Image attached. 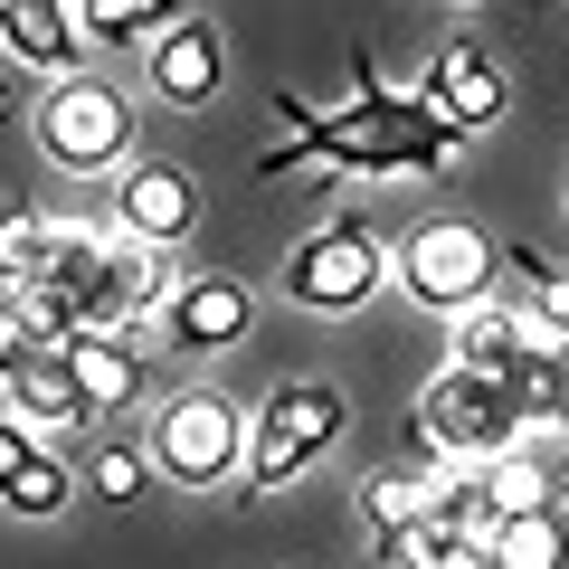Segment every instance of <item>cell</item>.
<instances>
[{"mask_svg": "<svg viewBox=\"0 0 569 569\" xmlns=\"http://www.w3.org/2000/svg\"><path fill=\"white\" fill-rule=\"evenodd\" d=\"M475 493H485V512H493V522H522V512H550V466L512 447V456H493V466L475 475Z\"/></svg>", "mask_w": 569, "mask_h": 569, "instance_id": "15", "label": "cell"}, {"mask_svg": "<svg viewBox=\"0 0 569 569\" xmlns=\"http://www.w3.org/2000/svg\"><path fill=\"white\" fill-rule=\"evenodd\" d=\"M0 399H10V418H20L29 437H39V427H77V418H86L67 351H29L20 332H0Z\"/></svg>", "mask_w": 569, "mask_h": 569, "instance_id": "8", "label": "cell"}, {"mask_svg": "<svg viewBox=\"0 0 569 569\" xmlns=\"http://www.w3.org/2000/svg\"><path fill=\"white\" fill-rule=\"evenodd\" d=\"M48 266V219L39 209H0V295H29Z\"/></svg>", "mask_w": 569, "mask_h": 569, "instance_id": "21", "label": "cell"}, {"mask_svg": "<svg viewBox=\"0 0 569 569\" xmlns=\"http://www.w3.org/2000/svg\"><path fill=\"white\" fill-rule=\"evenodd\" d=\"M152 96L162 104H219L228 96V39L209 20H171L152 39Z\"/></svg>", "mask_w": 569, "mask_h": 569, "instance_id": "11", "label": "cell"}, {"mask_svg": "<svg viewBox=\"0 0 569 569\" xmlns=\"http://www.w3.org/2000/svg\"><path fill=\"white\" fill-rule=\"evenodd\" d=\"M67 503H77V475H67V456H48V447L0 485V512H29V522H48V512H67Z\"/></svg>", "mask_w": 569, "mask_h": 569, "instance_id": "20", "label": "cell"}, {"mask_svg": "<svg viewBox=\"0 0 569 569\" xmlns=\"http://www.w3.org/2000/svg\"><path fill=\"white\" fill-rule=\"evenodd\" d=\"M418 512H427V485H418V475H361V522H370V541H380V560L408 541Z\"/></svg>", "mask_w": 569, "mask_h": 569, "instance_id": "18", "label": "cell"}, {"mask_svg": "<svg viewBox=\"0 0 569 569\" xmlns=\"http://www.w3.org/2000/svg\"><path fill=\"white\" fill-rule=\"evenodd\" d=\"M485 569H569L560 512H522V522H493V541H485Z\"/></svg>", "mask_w": 569, "mask_h": 569, "instance_id": "17", "label": "cell"}, {"mask_svg": "<svg viewBox=\"0 0 569 569\" xmlns=\"http://www.w3.org/2000/svg\"><path fill=\"white\" fill-rule=\"evenodd\" d=\"M550 503L569 512V456H560V466H550Z\"/></svg>", "mask_w": 569, "mask_h": 569, "instance_id": "24", "label": "cell"}, {"mask_svg": "<svg viewBox=\"0 0 569 569\" xmlns=\"http://www.w3.org/2000/svg\"><path fill=\"white\" fill-rule=\"evenodd\" d=\"M39 142H48L58 171H114L123 152H133V104L104 77H67V86H48V104H39Z\"/></svg>", "mask_w": 569, "mask_h": 569, "instance_id": "6", "label": "cell"}, {"mask_svg": "<svg viewBox=\"0 0 569 569\" xmlns=\"http://www.w3.org/2000/svg\"><path fill=\"white\" fill-rule=\"evenodd\" d=\"M380 276H389V247L370 238L361 219H323L295 257H284V295L305 313H361L370 295H380Z\"/></svg>", "mask_w": 569, "mask_h": 569, "instance_id": "5", "label": "cell"}, {"mask_svg": "<svg viewBox=\"0 0 569 569\" xmlns=\"http://www.w3.org/2000/svg\"><path fill=\"white\" fill-rule=\"evenodd\" d=\"M418 104H427L437 123H447L456 142H466V133H485V123L512 104V86H503V67H493L475 39H456V48H437V58H427V86H418Z\"/></svg>", "mask_w": 569, "mask_h": 569, "instance_id": "7", "label": "cell"}, {"mask_svg": "<svg viewBox=\"0 0 569 569\" xmlns=\"http://www.w3.org/2000/svg\"><path fill=\"white\" fill-rule=\"evenodd\" d=\"M456 342H447V370H475V380H512L522 370V332H512V305L503 295H485L475 313H456Z\"/></svg>", "mask_w": 569, "mask_h": 569, "instance_id": "14", "label": "cell"}, {"mask_svg": "<svg viewBox=\"0 0 569 569\" xmlns=\"http://www.w3.org/2000/svg\"><path fill=\"white\" fill-rule=\"evenodd\" d=\"M152 466L171 485H228L247 466V408L219 389H181V399L152 418Z\"/></svg>", "mask_w": 569, "mask_h": 569, "instance_id": "4", "label": "cell"}, {"mask_svg": "<svg viewBox=\"0 0 569 569\" xmlns=\"http://www.w3.org/2000/svg\"><path fill=\"white\" fill-rule=\"evenodd\" d=\"M29 456H39V437H29L20 418H0V485H10V475H20Z\"/></svg>", "mask_w": 569, "mask_h": 569, "instance_id": "23", "label": "cell"}, {"mask_svg": "<svg viewBox=\"0 0 569 569\" xmlns=\"http://www.w3.org/2000/svg\"><path fill=\"white\" fill-rule=\"evenodd\" d=\"M305 142H313L323 171H370V181H427V171H447L456 152H466L418 96H399V86H380V77H361L351 104L313 114Z\"/></svg>", "mask_w": 569, "mask_h": 569, "instance_id": "1", "label": "cell"}, {"mask_svg": "<svg viewBox=\"0 0 569 569\" xmlns=\"http://www.w3.org/2000/svg\"><path fill=\"white\" fill-rule=\"evenodd\" d=\"M67 370H77V399H86V418H123V408L142 399V351L123 342V332H77L67 342Z\"/></svg>", "mask_w": 569, "mask_h": 569, "instance_id": "12", "label": "cell"}, {"mask_svg": "<svg viewBox=\"0 0 569 569\" xmlns=\"http://www.w3.org/2000/svg\"><path fill=\"white\" fill-rule=\"evenodd\" d=\"M0 48H10V58L20 67H39V77H77V10H67V0H0Z\"/></svg>", "mask_w": 569, "mask_h": 569, "instance_id": "13", "label": "cell"}, {"mask_svg": "<svg viewBox=\"0 0 569 569\" xmlns=\"http://www.w3.org/2000/svg\"><path fill=\"white\" fill-rule=\"evenodd\" d=\"M247 323H257V305H247L238 276H181V295L162 313V342L171 351H228V342H247Z\"/></svg>", "mask_w": 569, "mask_h": 569, "instance_id": "10", "label": "cell"}, {"mask_svg": "<svg viewBox=\"0 0 569 569\" xmlns=\"http://www.w3.org/2000/svg\"><path fill=\"white\" fill-rule=\"evenodd\" d=\"M142 485H152V456H142L133 437H104V447L86 456V493H104V503H133Z\"/></svg>", "mask_w": 569, "mask_h": 569, "instance_id": "22", "label": "cell"}, {"mask_svg": "<svg viewBox=\"0 0 569 569\" xmlns=\"http://www.w3.org/2000/svg\"><path fill=\"white\" fill-rule=\"evenodd\" d=\"M418 437H427V456H475V466H493V456H512L522 447V408H512V389L503 380H475V370H437L427 380V399H418Z\"/></svg>", "mask_w": 569, "mask_h": 569, "instance_id": "3", "label": "cell"}, {"mask_svg": "<svg viewBox=\"0 0 569 569\" xmlns=\"http://www.w3.org/2000/svg\"><path fill=\"white\" fill-rule=\"evenodd\" d=\"M0 123H10V77H0Z\"/></svg>", "mask_w": 569, "mask_h": 569, "instance_id": "25", "label": "cell"}, {"mask_svg": "<svg viewBox=\"0 0 569 569\" xmlns=\"http://www.w3.org/2000/svg\"><path fill=\"white\" fill-rule=\"evenodd\" d=\"M162 0H77V39H96V48H152L162 39Z\"/></svg>", "mask_w": 569, "mask_h": 569, "instance_id": "19", "label": "cell"}, {"mask_svg": "<svg viewBox=\"0 0 569 569\" xmlns=\"http://www.w3.org/2000/svg\"><path fill=\"white\" fill-rule=\"evenodd\" d=\"M493 257H503V247H493L475 219H418L399 247H389V284H399L408 305H427V313L456 323V313H475L493 295Z\"/></svg>", "mask_w": 569, "mask_h": 569, "instance_id": "2", "label": "cell"}, {"mask_svg": "<svg viewBox=\"0 0 569 569\" xmlns=\"http://www.w3.org/2000/svg\"><path fill=\"white\" fill-rule=\"evenodd\" d=\"M305 466H313V447H305V437H295V427L276 418V408H257V418H247V466H238V475L276 493V485H295Z\"/></svg>", "mask_w": 569, "mask_h": 569, "instance_id": "16", "label": "cell"}, {"mask_svg": "<svg viewBox=\"0 0 569 569\" xmlns=\"http://www.w3.org/2000/svg\"><path fill=\"white\" fill-rule=\"evenodd\" d=\"M190 219H200V190H190L171 162H133V171H123V190H114V228H123L133 247L171 257V247L190 238Z\"/></svg>", "mask_w": 569, "mask_h": 569, "instance_id": "9", "label": "cell"}]
</instances>
